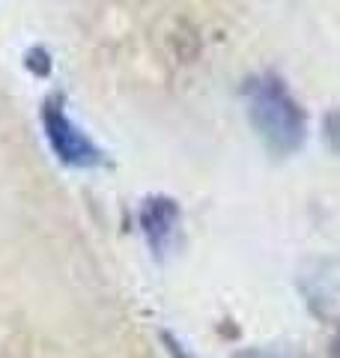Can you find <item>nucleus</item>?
I'll return each instance as SVG.
<instances>
[{"label": "nucleus", "mask_w": 340, "mask_h": 358, "mask_svg": "<svg viewBox=\"0 0 340 358\" xmlns=\"http://www.w3.org/2000/svg\"><path fill=\"white\" fill-rule=\"evenodd\" d=\"M328 358H340V338L332 343V350H328Z\"/></svg>", "instance_id": "obj_6"}, {"label": "nucleus", "mask_w": 340, "mask_h": 358, "mask_svg": "<svg viewBox=\"0 0 340 358\" xmlns=\"http://www.w3.org/2000/svg\"><path fill=\"white\" fill-rule=\"evenodd\" d=\"M42 126L48 134L51 150L57 152V159L75 167H93L101 162V152L96 150V143L75 126V122L63 114V108H57L54 102H45L42 108Z\"/></svg>", "instance_id": "obj_2"}, {"label": "nucleus", "mask_w": 340, "mask_h": 358, "mask_svg": "<svg viewBox=\"0 0 340 358\" xmlns=\"http://www.w3.org/2000/svg\"><path fill=\"white\" fill-rule=\"evenodd\" d=\"M257 134L263 138V143L278 152L290 155L302 147L304 141V114L299 102L287 93L278 78H266V81L251 84V108H248Z\"/></svg>", "instance_id": "obj_1"}, {"label": "nucleus", "mask_w": 340, "mask_h": 358, "mask_svg": "<svg viewBox=\"0 0 340 358\" xmlns=\"http://www.w3.org/2000/svg\"><path fill=\"white\" fill-rule=\"evenodd\" d=\"M325 138L340 152V110H334V114L325 117Z\"/></svg>", "instance_id": "obj_4"}, {"label": "nucleus", "mask_w": 340, "mask_h": 358, "mask_svg": "<svg viewBox=\"0 0 340 358\" xmlns=\"http://www.w3.org/2000/svg\"><path fill=\"white\" fill-rule=\"evenodd\" d=\"M245 358H263V355H245Z\"/></svg>", "instance_id": "obj_7"}, {"label": "nucleus", "mask_w": 340, "mask_h": 358, "mask_svg": "<svg viewBox=\"0 0 340 358\" xmlns=\"http://www.w3.org/2000/svg\"><path fill=\"white\" fill-rule=\"evenodd\" d=\"M179 224V206L170 197H150L141 209V227L150 239L153 251H164L173 239V230Z\"/></svg>", "instance_id": "obj_3"}, {"label": "nucleus", "mask_w": 340, "mask_h": 358, "mask_svg": "<svg viewBox=\"0 0 340 358\" xmlns=\"http://www.w3.org/2000/svg\"><path fill=\"white\" fill-rule=\"evenodd\" d=\"M162 338H164V343H167V350H170V355H173V358H191L185 350H183V343H176L173 338H170V334H162Z\"/></svg>", "instance_id": "obj_5"}]
</instances>
